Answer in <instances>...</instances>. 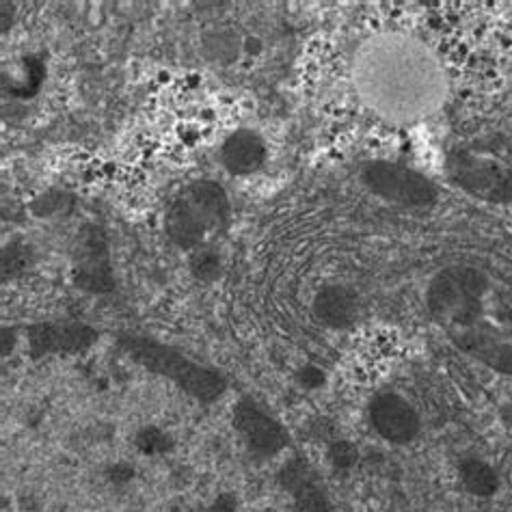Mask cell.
<instances>
[{
    "label": "cell",
    "mask_w": 512,
    "mask_h": 512,
    "mask_svg": "<svg viewBox=\"0 0 512 512\" xmlns=\"http://www.w3.org/2000/svg\"><path fill=\"white\" fill-rule=\"evenodd\" d=\"M229 219V197L219 182L199 180L182 188L167 212V236L175 247L195 251L204 240L225 227Z\"/></svg>",
    "instance_id": "1"
},
{
    "label": "cell",
    "mask_w": 512,
    "mask_h": 512,
    "mask_svg": "<svg viewBox=\"0 0 512 512\" xmlns=\"http://www.w3.org/2000/svg\"><path fill=\"white\" fill-rule=\"evenodd\" d=\"M119 346L126 350L132 361L158 376L173 381L186 394L195 396L201 402H214L225 392V379L214 370H208L199 363L186 359L178 350L137 335H119Z\"/></svg>",
    "instance_id": "2"
},
{
    "label": "cell",
    "mask_w": 512,
    "mask_h": 512,
    "mask_svg": "<svg viewBox=\"0 0 512 512\" xmlns=\"http://www.w3.org/2000/svg\"><path fill=\"white\" fill-rule=\"evenodd\" d=\"M366 72L396 78L394 83L372 93H376V100L385 102L389 109H400L402 113H411L415 104L426 102V91L433 87L426 57H417L409 46H383L376 52V57L370 55Z\"/></svg>",
    "instance_id": "3"
},
{
    "label": "cell",
    "mask_w": 512,
    "mask_h": 512,
    "mask_svg": "<svg viewBox=\"0 0 512 512\" xmlns=\"http://www.w3.org/2000/svg\"><path fill=\"white\" fill-rule=\"evenodd\" d=\"M487 292V277L476 268L454 266L441 271L428 286L426 303L435 318L450 331L465 329L482 316V296Z\"/></svg>",
    "instance_id": "4"
},
{
    "label": "cell",
    "mask_w": 512,
    "mask_h": 512,
    "mask_svg": "<svg viewBox=\"0 0 512 512\" xmlns=\"http://www.w3.org/2000/svg\"><path fill=\"white\" fill-rule=\"evenodd\" d=\"M361 180L374 195L407 208H424L435 204L437 188L422 173L389 160H372L361 171Z\"/></svg>",
    "instance_id": "5"
},
{
    "label": "cell",
    "mask_w": 512,
    "mask_h": 512,
    "mask_svg": "<svg viewBox=\"0 0 512 512\" xmlns=\"http://www.w3.org/2000/svg\"><path fill=\"white\" fill-rule=\"evenodd\" d=\"M74 284L87 292H111L115 275L111 266L109 236L98 223H85L74 242Z\"/></svg>",
    "instance_id": "6"
},
{
    "label": "cell",
    "mask_w": 512,
    "mask_h": 512,
    "mask_svg": "<svg viewBox=\"0 0 512 512\" xmlns=\"http://www.w3.org/2000/svg\"><path fill=\"white\" fill-rule=\"evenodd\" d=\"M450 333L454 344L465 353L495 372L512 376V322L493 325L480 316L474 325Z\"/></svg>",
    "instance_id": "7"
},
{
    "label": "cell",
    "mask_w": 512,
    "mask_h": 512,
    "mask_svg": "<svg viewBox=\"0 0 512 512\" xmlns=\"http://www.w3.org/2000/svg\"><path fill=\"white\" fill-rule=\"evenodd\" d=\"M452 180L467 193L487 201H508L512 197L510 173L489 158L456 152L450 158Z\"/></svg>",
    "instance_id": "8"
},
{
    "label": "cell",
    "mask_w": 512,
    "mask_h": 512,
    "mask_svg": "<svg viewBox=\"0 0 512 512\" xmlns=\"http://www.w3.org/2000/svg\"><path fill=\"white\" fill-rule=\"evenodd\" d=\"M26 335H29L33 359L55 353H85L98 340L96 329L80 325V322H39V325H33L26 331Z\"/></svg>",
    "instance_id": "9"
},
{
    "label": "cell",
    "mask_w": 512,
    "mask_h": 512,
    "mask_svg": "<svg viewBox=\"0 0 512 512\" xmlns=\"http://www.w3.org/2000/svg\"><path fill=\"white\" fill-rule=\"evenodd\" d=\"M234 424L249 448L262 456H275L288 446V433L251 398H242L234 409Z\"/></svg>",
    "instance_id": "10"
},
{
    "label": "cell",
    "mask_w": 512,
    "mask_h": 512,
    "mask_svg": "<svg viewBox=\"0 0 512 512\" xmlns=\"http://www.w3.org/2000/svg\"><path fill=\"white\" fill-rule=\"evenodd\" d=\"M370 422L376 433L392 443H409L420 430V417L398 394L376 396L370 404Z\"/></svg>",
    "instance_id": "11"
},
{
    "label": "cell",
    "mask_w": 512,
    "mask_h": 512,
    "mask_svg": "<svg viewBox=\"0 0 512 512\" xmlns=\"http://www.w3.org/2000/svg\"><path fill=\"white\" fill-rule=\"evenodd\" d=\"M279 480L292 493L299 512H333L312 467L301 458H294V461L284 465Z\"/></svg>",
    "instance_id": "12"
},
{
    "label": "cell",
    "mask_w": 512,
    "mask_h": 512,
    "mask_svg": "<svg viewBox=\"0 0 512 512\" xmlns=\"http://www.w3.org/2000/svg\"><path fill=\"white\" fill-rule=\"evenodd\" d=\"M266 160V145L258 132L236 130L229 134L221 147V163L234 175H249L258 171Z\"/></svg>",
    "instance_id": "13"
},
{
    "label": "cell",
    "mask_w": 512,
    "mask_h": 512,
    "mask_svg": "<svg viewBox=\"0 0 512 512\" xmlns=\"http://www.w3.org/2000/svg\"><path fill=\"white\" fill-rule=\"evenodd\" d=\"M314 312L318 320H322L329 327H350L357 318V296L340 286L325 288L316 296Z\"/></svg>",
    "instance_id": "14"
},
{
    "label": "cell",
    "mask_w": 512,
    "mask_h": 512,
    "mask_svg": "<svg viewBox=\"0 0 512 512\" xmlns=\"http://www.w3.org/2000/svg\"><path fill=\"white\" fill-rule=\"evenodd\" d=\"M461 480L469 493L480 497H491L500 487L495 471L487 463L478 461V458H467L461 463Z\"/></svg>",
    "instance_id": "15"
},
{
    "label": "cell",
    "mask_w": 512,
    "mask_h": 512,
    "mask_svg": "<svg viewBox=\"0 0 512 512\" xmlns=\"http://www.w3.org/2000/svg\"><path fill=\"white\" fill-rule=\"evenodd\" d=\"M191 273L201 279V281H212L217 279L223 271V262H221V255L210 249V247H199L193 251L191 255Z\"/></svg>",
    "instance_id": "16"
},
{
    "label": "cell",
    "mask_w": 512,
    "mask_h": 512,
    "mask_svg": "<svg viewBox=\"0 0 512 512\" xmlns=\"http://www.w3.org/2000/svg\"><path fill=\"white\" fill-rule=\"evenodd\" d=\"M31 264V249L16 240L3 249V279L20 275Z\"/></svg>",
    "instance_id": "17"
},
{
    "label": "cell",
    "mask_w": 512,
    "mask_h": 512,
    "mask_svg": "<svg viewBox=\"0 0 512 512\" xmlns=\"http://www.w3.org/2000/svg\"><path fill=\"white\" fill-rule=\"evenodd\" d=\"M137 446L145 454H154V452H163L169 448V439L165 433H160L158 428H145L141 430V435L137 437Z\"/></svg>",
    "instance_id": "18"
},
{
    "label": "cell",
    "mask_w": 512,
    "mask_h": 512,
    "mask_svg": "<svg viewBox=\"0 0 512 512\" xmlns=\"http://www.w3.org/2000/svg\"><path fill=\"white\" fill-rule=\"evenodd\" d=\"M329 456H331V461H333L335 467H348V465H353L357 461L359 452L355 450L353 443L338 441V443H333Z\"/></svg>",
    "instance_id": "19"
},
{
    "label": "cell",
    "mask_w": 512,
    "mask_h": 512,
    "mask_svg": "<svg viewBox=\"0 0 512 512\" xmlns=\"http://www.w3.org/2000/svg\"><path fill=\"white\" fill-rule=\"evenodd\" d=\"M301 381H303L305 387H318V385L325 383V376H322V372L316 370V368H307L301 374Z\"/></svg>",
    "instance_id": "20"
}]
</instances>
